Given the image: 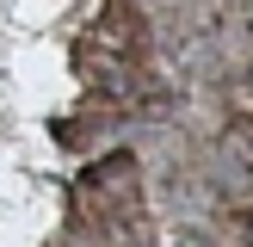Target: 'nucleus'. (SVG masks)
Masks as SVG:
<instances>
[{"mask_svg":"<svg viewBox=\"0 0 253 247\" xmlns=\"http://www.w3.org/2000/svg\"><path fill=\"white\" fill-rule=\"evenodd\" d=\"M247 241H253V222H247Z\"/></svg>","mask_w":253,"mask_h":247,"instance_id":"obj_2","label":"nucleus"},{"mask_svg":"<svg viewBox=\"0 0 253 247\" xmlns=\"http://www.w3.org/2000/svg\"><path fill=\"white\" fill-rule=\"evenodd\" d=\"M235 148H247V155H253V130H235Z\"/></svg>","mask_w":253,"mask_h":247,"instance_id":"obj_1","label":"nucleus"}]
</instances>
